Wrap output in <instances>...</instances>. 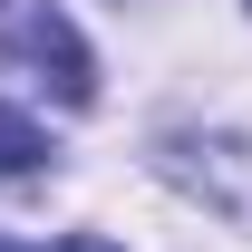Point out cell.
<instances>
[{"label": "cell", "mask_w": 252, "mask_h": 252, "mask_svg": "<svg viewBox=\"0 0 252 252\" xmlns=\"http://www.w3.org/2000/svg\"><path fill=\"white\" fill-rule=\"evenodd\" d=\"M49 252H117L107 233H68V243H49Z\"/></svg>", "instance_id": "3"}, {"label": "cell", "mask_w": 252, "mask_h": 252, "mask_svg": "<svg viewBox=\"0 0 252 252\" xmlns=\"http://www.w3.org/2000/svg\"><path fill=\"white\" fill-rule=\"evenodd\" d=\"M0 252H10V243H0Z\"/></svg>", "instance_id": "4"}, {"label": "cell", "mask_w": 252, "mask_h": 252, "mask_svg": "<svg viewBox=\"0 0 252 252\" xmlns=\"http://www.w3.org/2000/svg\"><path fill=\"white\" fill-rule=\"evenodd\" d=\"M39 156H49V136H39L20 107H0V175H30Z\"/></svg>", "instance_id": "2"}, {"label": "cell", "mask_w": 252, "mask_h": 252, "mask_svg": "<svg viewBox=\"0 0 252 252\" xmlns=\"http://www.w3.org/2000/svg\"><path fill=\"white\" fill-rule=\"evenodd\" d=\"M0 39H10V59H20V68H39V78H49L68 107H88V97H97L88 49H78V30H68L49 0H0Z\"/></svg>", "instance_id": "1"}]
</instances>
